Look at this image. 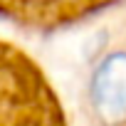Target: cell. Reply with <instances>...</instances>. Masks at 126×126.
<instances>
[{"mask_svg": "<svg viewBox=\"0 0 126 126\" xmlns=\"http://www.w3.org/2000/svg\"><path fill=\"white\" fill-rule=\"evenodd\" d=\"M0 126H67L42 69L5 40H0Z\"/></svg>", "mask_w": 126, "mask_h": 126, "instance_id": "6da1fadb", "label": "cell"}, {"mask_svg": "<svg viewBox=\"0 0 126 126\" xmlns=\"http://www.w3.org/2000/svg\"><path fill=\"white\" fill-rule=\"evenodd\" d=\"M92 116L101 126L126 124V47L104 54L87 82Z\"/></svg>", "mask_w": 126, "mask_h": 126, "instance_id": "7a4b0ae2", "label": "cell"}]
</instances>
